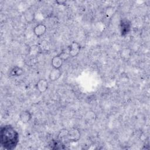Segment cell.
Returning a JSON list of instances; mask_svg holds the SVG:
<instances>
[{
  "instance_id": "8fae6325",
  "label": "cell",
  "mask_w": 150,
  "mask_h": 150,
  "mask_svg": "<svg viewBox=\"0 0 150 150\" xmlns=\"http://www.w3.org/2000/svg\"><path fill=\"white\" fill-rule=\"evenodd\" d=\"M24 17L28 23L32 22L35 19L34 11L31 9H27L24 13Z\"/></svg>"
},
{
  "instance_id": "5b68a950",
  "label": "cell",
  "mask_w": 150,
  "mask_h": 150,
  "mask_svg": "<svg viewBox=\"0 0 150 150\" xmlns=\"http://www.w3.org/2000/svg\"><path fill=\"white\" fill-rule=\"evenodd\" d=\"M84 119L85 121L88 124H93L95 122L97 119V115L94 111L89 110L86 112L84 115Z\"/></svg>"
},
{
  "instance_id": "3957f363",
  "label": "cell",
  "mask_w": 150,
  "mask_h": 150,
  "mask_svg": "<svg viewBox=\"0 0 150 150\" xmlns=\"http://www.w3.org/2000/svg\"><path fill=\"white\" fill-rule=\"evenodd\" d=\"M81 49L80 45L76 42H73L68 47V53L70 57H76L80 53Z\"/></svg>"
},
{
  "instance_id": "8992f818",
  "label": "cell",
  "mask_w": 150,
  "mask_h": 150,
  "mask_svg": "<svg viewBox=\"0 0 150 150\" xmlns=\"http://www.w3.org/2000/svg\"><path fill=\"white\" fill-rule=\"evenodd\" d=\"M47 28L45 25L43 23H39L36 25L33 28V33L38 37L39 38L43 36L46 32Z\"/></svg>"
},
{
  "instance_id": "9a60e30c",
  "label": "cell",
  "mask_w": 150,
  "mask_h": 150,
  "mask_svg": "<svg viewBox=\"0 0 150 150\" xmlns=\"http://www.w3.org/2000/svg\"><path fill=\"white\" fill-rule=\"evenodd\" d=\"M51 148L53 149H59L65 148L63 146L64 145L61 142V140H54L51 142Z\"/></svg>"
},
{
  "instance_id": "ac0fdd59",
  "label": "cell",
  "mask_w": 150,
  "mask_h": 150,
  "mask_svg": "<svg viewBox=\"0 0 150 150\" xmlns=\"http://www.w3.org/2000/svg\"><path fill=\"white\" fill-rule=\"evenodd\" d=\"M59 55L63 59V60H67V59L70 57L69 53H67V52H62V53H60V54H59Z\"/></svg>"
},
{
  "instance_id": "2e32d148",
  "label": "cell",
  "mask_w": 150,
  "mask_h": 150,
  "mask_svg": "<svg viewBox=\"0 0 150 150\" xmlns=\"http://www.w3.org/2000/svg\"><path fill=\"white\" fill-rule=\"evenodd\" d=\"M67 132H68V130L65 129H62L58 135V138L59 139V140H61V139H62L63 137L67 138Z\"/></svg>"
},
{
  "instance_id": "7a4b0ae2",
  "label": "cell",
  "mask_w": 150,
  "mask_h": 150,
  "mask_svg": "<svg viewBox=\"0 0 150 150\" xmlns=\"http://www.w3.org/2000/svg\"><path fill=\"white\" fill-rule=\"evenodd\" d=\"M80 130L77 128H72L70 130H68L67 138L69 141L75 142L80 139Z\"/></svg>"
},
{
  "instance_id": "30bf717a",
  "label": "cell",
  "mask_w": 150,
  "mask_h": 150,
  "mask_svg": "<svg viewBox=\"0 0 150 150\" xmlns=\"http://www.w3.org/2000/svg\"><path fill=\"white\" fill-rule=\"evenodd\" d=\"M63 59L58 54L54 56L51 60V65L53 68L60 69L63 63Z\"/></svg>"
},
{
  "instance_id": "277c9868",
  "label": "cell",
  "mask_w": 150,
  "mask_h": 150,
  "mask_svg": "<svg viewBox=\"0 0 150 150\" xmlns=\"http://www.w3.org/2000/svg\"><path fill=\"white\" fill-rule=\"evenodd\" d=\"M131 22L127 19H123L120 22V30L121 36L127 35L131 30Z\"/></svg>"
},
{
  "instance_id": "5bb4252c",
  "label": "cell",
  "mask_w": 150,
  "mask_h": 150,
  "mask_svg": "<svg viewBox=\"0 0 150 150\" xmlns=\"http://www.w3.org/2000/svg\"><path fill=\"white\" fill-rule=\"evenodd\" d=\"M40 52V47L38 45H34L30 46L28 50V54L30 56H35Z\"/></svg>"
},
{
  "instance_id": "6da1fadb",
  "label": "cell",
  "mask_w": 150,
  "mask_h": 150,
  "mask_svg": "<svg viewBox=\"0 0 150 150\" xmlns=\"http://www.w3.org/2000/svg\"><path fill=\"white\" fill-rule=\"evenodd\" d=\"M19 134L13 127L5 125L1 127L0 144L5 149H15L19 142Z\"/></svg>"
},
{
  "instance_id": "52a82bcc",
  "label": "cell",
  "mask_w": 150,
  "mask_h": 150,
  "mask_svg": "<svg viewBox=\"0 0 150 150\" xmlns=\"http://www.w3.org/2000/svg\"><path fill=\"white\" fill-rule=\"evenodd\" d=\"M36 87L37 90L40 93H43L46 91L48 88V82L46 80L42 79L38 81Z\"/></svg>"
},
{
  "instance_id": "4fadbf2b",
  "label": "cell",
  "mask_w": 150,
  "mask_h": 150,
  "mask_svg": "<svg viewBox=\"0 0 150 150\" xmlns=\"http://www.w3.org/2000/svg\"><path fill=\"white\" fill-rule=\"evenodd\" d=\"M131 56V50L129 48H124L120 52V56L124 60H128L130 58Z\"/></svg>"
},
{
  "instance_id": "e0dca14e",
  "label": "cell",
  "mask_w": 150,
  "mask_h": 150,
  "mask_svg": "<svg viewBox=\"0 0 150 150\" xmlns=\"http://www.w3.org/2000/svg\"><path fill=\"white\" fill-rule=\"evenodd\" d=\"M114 13V8L112 7H108L107 8L105 11V14L107 17H110Z\"/></svg>"
},
{
  "instance_id": "7c38bea8",
  "label": "cell",
  "mask_w": 150,
  "mask_h": 150,
  "mask_svg": "<svg viewBox=\"0 0 150 150\" xmlns=\"http://www.w3.org/2000/svg\"><path fill=\"white\" fill-rule=\"evenodd\" d=\"M23 71H24V70L22 67L16 66L11 69L10 74L12 76L18 77V76H21V75H22V74L23 73Z\"/></svg>"
},
{
  "instance_id": "9c48e42d",
  "label": "cell",
  "mask_w": 150,
  "mask_h": 150,
  "mask_svg": "<svg viewBox=\"0 0 150 150\" xmlns=\"http://www.w3.org/2000/svg\"><path fill=\"white\" fill-rule=\"evenodd\" d=\"M62 71L60 69H53L50 71L49 74V79L52 81H57L62 76Z\"/></svg>"
},
{
  "instance_id": "ba28073f",
  "label": "cell",
  "mask_w": 150,
  "mask_h": 150,
  "mask_svg": "<svg viewBox=\"0 0 150 150\" xmlns=\"http://www.w3.org/2000/svg\"><path fill=\"white\" fill-rule=\"evenodd\" d=\"M32 117V114L28 110H23L19 114V120L23 124L29 122L31 120Z\"/></svg>"
}]
</instances>
